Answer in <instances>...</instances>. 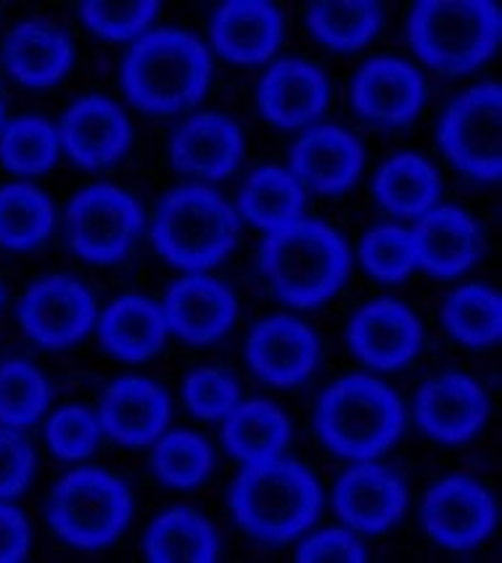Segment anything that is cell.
Returning a JSON list of instances; mask_svg holds the SVG:
<instances>
[{
	"label": "cell",
	"instance_id": "cell-36",
	"mask_svg": "<svg viewBox=\"0 0 502 563\" xmlns=\"http://www.w3.org/2000/svg\"><path fill=\"white\" fill-rule=\"evenodd\" d=\"M48 382L27 360L0 363V423L22 429L35 423L48 408Z\"/></svg>",
	"mask_w": 502,
	"mask_h": 563
},
{
	"label": "cell",
	"instance_id": "cell-6",
	"mask_svg": "<svg viewBox=\"0 0 502 563\" xmlns=\"http://www.w3.org/2000/svg\"><path fill=\"white\" fill-rule=\"evenodd\" d=\"M152 235L169 265L201 273L236 249L238 214L210 186H180L161 199Z\"/></svg>",
	"mask_w": 502,
	"mask_h": 563
},
{
	"label": "cell",
	"instance_id": "cell-25",
	"mask_svg": "<svg viewBox=\"0 0 502 563\" xmlns=\"http://www.w3.org/2000/svg\"><path fill=\"white\" fill-rule=\"evenodd\" d=\"M71 58H75V48H71L69 35L51 22L30 19L5 35V69L16 82L30 85V88L56 85L71 69Z\"/></svg>",
	"mask_w": 502,
	"mask_h": 563
},
{
	"label": "cell",
	"instance_id": "cell-20",
	"mask_svg": "<svg viewBox=\"0 0 502 563\" xmlns=\"http://www.w3.org/2000/svg\"><path fill=\"white\" fill-rule=\"evenodd\" d=\"M167 391L146 378H120L103 391L98 421L107 437L122 448H148L165 434L169 423Z\"/></svg>",
	"mask_w": 502,
	"mask_h": 563
},
{
	"label": "cell",
	"instance_id": "cell-13",
	"mask_svg": "<svg viewBox=\"0 0 502 563\" xmlns=\"http://www.w3.org/2000/svg\"><path fill=\"white\" fill-rule=\"evenodd\" d=\"M64 152L82 169H103L120 162L133 143L127 114L103 96H88L64 111L58 124Z\"/></svg>",
	"mask_w": 502,
	"mask_h": 563
},
{
	"label": "cell",
	"instance_id": "cell-18",
	"mask_svg": "<svg viewBox=\"0 0 502 563\" xmlns=\"http://www.w3.org/2000/svg\"><path fill=\"white\" fill-rule=\"evenodd\" d=\"M362 167L365 148L360 137L334 124L310 130L291 148V175L321 196L349 191Z\"/></svg>",
	"mask_w": 502,
	"mask_h": 563
},
{
	"label": "cell",
	"instance_id": "cell-4",
	"mask_svg": "<svg viewBox=\"0 0 502 563\" xmlns=\"http://www.w3.org/2000/svg\"><path fill=\"white\" fill-rule=\"evenodd\" d=\"M405 431L402 399L381 378L355 373L338 378L317 405V434L325 448L347 461L387 453Z\"/></svg>",
	"mask_w": 502,
	"mask_h": 563
},
{
	"label": "cell",
	"instance_id": "cell-42",
	"mask_svg": "<svg viewBox=\"0 0 502 563\" xmlns=\"http://www.w3.org/2000/svg\"><path fill=\"white\" fill-rule=\"evenodd\" d=\"M299 563H362L368 561V550L347 529H325L308 537L297 550Z\"/></svg>",
	"mask_w": 502,
	"mask_h": 563
},
{
	"label": "cell",
	"instance_id": "cell-43",
	"mask_svg": "<svg viewBox=\"0 0 502 563\" xmlns=\"http://www.w3.org/2000/svg\"><path fill=\"white\" fill-rule=\"evenodd\" d=\"M30 553V523L14 506L0 503V563H19Z\"/></svg>",
	"mask_w": 502,
	"mask_h": 563
},
{
	"label": "cell",
	"instance_id": "cell-10",
	"mask_svg": "<svg viewBox=\"0 0 502 563\" xmlns=\"http://www.w3.org/2000/svg\"><path fill=\"white\" fill-rule=\"evenodd\" d=\"M421 521L436 545L447 550H471L492 534L498 506L479 482L449 476L436 482L423 497Z\"/></svg>",
	"mask_w": 502,
	"mask_h": 563
},
{
	"label": "cell",
	"instance_id": "cell-41",
	"mask_svg": "<svg viewBox=\"0 0 502 563\" xmlns=\"http://www.w3.org/2000/svg\"><path fill=\"white\" fill-rule=\"evenodd\" d=\"M35 468L32 444L14 429H0V503L22 495Z\"/></svg>",
	"mask_w": 502,
	"mask_h": 563
},
{
	"label": "cell",
	"instance_id": "cell-7",
	"mask_svg": "<svg viewBox=\"0 0 502 563\" xmlns=\"http://www.w3.org/2000/svg\"><path fill=\"white\" fill-rule=\"evenodd\" d=\"M45 514L64 542L103 550L120 540L133 519V493L109 471L77 468L51 489Z\"/></svg>",
	"mask_w": 502,
	"mask_h": 563
},
{
	"label": "cell",
	"instance_id": "cell-32",
	"mask_svg": "<svg viewBox=\"0 0 502 563\" xmlns=\"http://www.w3.org/2000/svg\"><path fill=\"white\" fill-rule=\"evenodd\" d=\"M54 231V207L48 194L30 183L0 188V246L32 252Z\"/></svg>",
	"mask_w": 502,
	"mask_h": 563
},
{
	"label": "cell",
	"instance_id": "cell-31",
	"mask_svg": "<svg viewBox=\"0 0 502 563\" xmlns=\"http://www.w3.org/2000/svg\"><path fill=\"white\" fill-rule=\"evenodd\" d=\"M383 24V9L373 0H321L308 9V27L325 48L360 51Z\"/></svg>",
	"mask_w": 502,
	"mask_h": 563
},
{
	"label": "cell",
	"instance_id": "cell-45",
	"mask_svg": "<svg viewBox=\"0 0 502 563\" xmlns=\"http://www.w3.org/2000/svg\"><path fill=\"white\" fill-rule=\"evenodd\" d=\"M0 307H3V286H0Z\"/></svg>",
	"mask_w": 502,
	"mask_h": 563
},
{
	"label": "cell",
	"instance_id": "cell-11",
	"mask_svg": "<svg viewBox=\"0 0 502 563\" xmlns=\"http://www.w3.org/2000/svg\"><path fill=\"white\" fill-rule=\"evenodd\" d=\"M96 302L77 278L51 275L37 280L19 305V320L32 342L48 350H67L90 331Z\"/></svg>",
	"mask_w": 502,
	"mask_h": 563
},
{
	"label": "cell",
	"instance_id": "cell-24",
	"mask_svg": "<svg viewBox=\"0 0 502 563\" xmlns=\"http://www.w3.org/2000/svg\"><path fill=\"white\" fill-rule=\"evenodd\" d=\"M244 154V135L223 114H196L175 130L169 143L172 167L180 175L204 180H223L238 167Z\"/></svg>",
	"mask_w": 502,
	"mask_h": 563
},
{
	"label": "cell",
	"instance_id": "cell-17",
	"mask_svg": "<svg viewBox=\"0 0 502 563\" xmlns=\"http://www.w3.org/2000/svg\"><path fill=\"white\" fill-rule=\"evenodd\" d=\"M338 519L362 534H381L394 527L408 510V489L400 476L376 463L360 461L334 489Z\"/></svg>",
	"mask_w": 502,
	"mask_h": 563
},
{
	"label": "cell",
	"instance_id": "cell-3",
	"mask_svg": "<svg viewBox=\"0 0 502 563\" xmlns=\"http://www.w3.org/2000/svg\"><path fill=\"white\" fill-rule=\"evenodd\" d=\"M212 80V56L191 32L154 30L122 58V90L135 109L178 114L201 101Z\"/></svg>",
	"mask_w": 502,
	"mask_h": 563
},
{
	"label": "cell",
	"instance_id": "cell-39",
	"mask_svg": "<svg viewBox=\"0 0 502 563\" xmlns=\"http://www.w3.org/2000/svg\"><path fill=\"white\" fill-rule=\"evenodd\" d=\"M101 421L90 410L71 408L58 410L48 421L45 437H48L51 453L62 461H82V457L93 455L101 440Z\"/></svg>",
	"mask_w": 502,
	"mask_h": 563
},
{
	"label": "cell",
	"instance_id": "cell-2",
	"mask_svg": "<svg viewBox=\"0 0 502 563\" xmlns=\"http://www.w3.org/2000/svg\"><path fill=\"white\" fill-rule=\"evenodd\" d=\"M323 489L310 468L289 457L246 463L231 487V510L254 540L289 545L317 521Z\"/></svg>",
	"mask_w": 502,
	"mask_h": 563
},
{
	"label": "cell",
	"instance_id": "cell-9",
	"mask_svg": "<svg viewBox=\"0 0 502 563\" xmlns=\"http://www.w3.org/2000/svg\"><path fill=\"white\" fill-rule=\"evenodd\" d=\"M500 103L498 82L476 85L449 103L439 128V146L449 162L479 183H498L502 175Z\"/></svg>",
	"mask_w": 502,
	"mask_h": 563
},
{
	"label": "cell",
	"instance_id": "cell-21",
	"mask_svg": "<svg viewBox=\"0 0 502 563\" xmlns=\"http://www.w3.org/2000/svg\"><path fill=\"white\" fill-rule=\"evenodd\" d=\"M328 77L308 58H283L259 82V109L276 128L297 130L315 122L328 107Z\"/></svg>",
	"mask_w": 502,
	"mask_h": 563
},
{
	"label": "cell",
	"instance_id": "cell-19",
	"mask_svg": "<svg viewBox=\"0 0 502 563\" xmlns=\"http://www.w3.org/2000/svg\"><path fill=\"white\" fill-rule=\"evenodd\" d=\"M415 260L434 278H458L484 254V239L466 209L439 207L415 222Z\"/></svg>",
	"mask_w": 502,
	"mask_h": 563
},
{
	"label": "cell",
	"instance_id": "cell-40",
	"mask_svg": "<svg viewBox=\"0 0 502 563\" xmlns=\"http://www.w3.org/2000/svg\"><path fill=\"white\" fill-rule=\"evenodd\" d=\"M186 405L191 408L193 416L204 418V421H217L225 418L227 412L238 405L241 389L238 382L223 368H199L186 378L182 386Z\"/></svg>",
	"mask_w": 502,
	"mask_h": 563
},
{
	"label": "cell",
	"instance_id": "cell-27",
	"mask_svg": "<svg viewBox=\"0 0 502 563\" xmlns=\"http://www.w3.org/2000/svg\"><path fill=\"white\" fill-rule=\"evenodd\" d=\"M376 201L394 218H423L442 194V180L432 162L419 154H397L383 162L373 178Z\"/></svg>",
	"mask_w": 502,
	"mask_h": 563
},
{
	"label": "cell",
	"instance_id": "cell-29",
	"mask_svg": "<svg viewBox=\"0 0 502 563\" xmlns=\"http://www.w3.org/2000/svg\"><path fill=\"white\" fill-rule=\"evenodd\" d=\"M143 548L154 563H212L220 553L214 527L191 508H169L156 516Z\"/></svg>",
	"mask_w": 502,
	"mask_h": 563
},
{
	"label": "cell",
	"instance_id": "cell-26",
	"mask_svg": "<svg viewBox=\"0 0 502 563\" xmlns=\"http://www.w3.org/2000/svg\"><path fill=\"white\" fill-rule=\"evenodd\" d=\"M167 331L165 312L143 297L114 299L98 323L101 344L125 363H146L159 355L167 342Z\"/></svg>",
	"mask_w": 502,
	"mask_h": 563
},
{
	"label": "cell",
	"instance_id": "cell-22",
	"mask_svg": "<svg viewBox=\"0 0 502 563\" xmlns=\"http://www.w3.org/2000/svg\"><path fill=\"white\" fill-rule=\"evenodd\" d=\"M167 329L182 342L210 344L225 336L236 323V294L210 275H188L167 291L165 299Z\"/></svg>",
	"mask_w": 502,
	"mask_h": 563
},
{
	"label": "cell",
	"instance_id": "cell-28",
	"mask_svg": "<svg viewBox=\"0 0 502 563\" xmlns=\"http://www.w3.org/2000/svg\"><path fill=\"white\" fill-rule=\"evenodd\" d=\"M223 442L241 463L270 461L289 448L291 423L283 410L267 399H249L225 416Z\"/></svg>",
	"mask_w": 502,
	"mask_h": 563
},
{
	"label": "cell",
	"instance_id": "cell-34",
	"mask_svg": "<svg viewBox=\"0 0 502 563\" xmlns=\"http://www.w3.org/2000/svg\"><path fill=\"white\" fill-rule=\"evenodd\" d=\"M62 152L58 130L45 117H19L0 135V165L14 175H43Z\"/></svg>",
	"mask_w": 502,
	"mask_h": 563
},
{
	"label": "cell",
	"instance_id": "cell-8",
	"mask_svg": "<svg viewBox=\"0 0 502 563\" xmlns=\"http://www.w3.org/2000/svg\"><path fill=\"white\" fill-rule=\"evenodd\" d=\"M64 228L77 257L112 265L133 252L143 231V209L122 188L98 183L69 201Z\"/></svg>",
	"mask_w": 502,
	"mask_h": 563
},
{
	"label": "cell",
	"instance_id": "cell-16",
	"mask_svg": "<svg viewBox=\"0 0 502 563\" xmlns=\"http://www.w3.org/2000/svg\"><path fill=\"white\" fill-rule=\"evenodd\" d=\"M246 360L265 384L297 386L308 382L321 363V342L302 320L276 316L249 333Z\"/></svg>",
	"mask_w": 502,
	"mask_h": 563
},
{
	"label": "cell",
	"instance_id": "cell-5",
	"mask_svg": "<svg viewBox=\"0 0 502 563\" xmlns=\"http://www.w3.org/2000/svg\"><path fill=\"white\" fill-rule=\"evenodd\" d=\"M502 16L489 0H421L408 16L415 56L439 75H468L500 45Z\"/></svg>",
	"mask_w": 502,
	"mask_h": 563
},
{
	"label": "cell",
	"instance_id": "cell-12",
	"mask_svg": "<svg viewBox=\"0 0 502 563\" xmlns=\"http://www.w3.org/2000/svg\"><path fill=\"white\" fill-rule=\"evenodd\" d=\"M352 107L365 120L387 128H402L419 117L428 88L423 75L402 58H370L349 88Z\"/></svg>",
	"mask_w": 502,
	"mask_h": 563
},
{
	"label": "cell",
	"instance_id": "cell-30",
	"mask_svg": "<svg viewBox=\"0 0 502 563\" xmlns=\"http://www.w3.org/2000/svg\"><path fill=\"white\" fill-rule=\"evenodd\" d=\"M238 212L267 233L280 231L302 220L304 186L286 169L263 167L241 188Z\"/></svg>",
	"mask_w": 502,
	"mask_h": 563
},
{
	"label": "cell",
	"instance_id": "cell-15",
	"mask_svg": "<svg viewBox=\"0 0 502 563\" xmlns=\"http://www.w3.org/2000/svg\"><path fill=\"white\" fill-rule=\"evenodd\" d=\"M489 397L473 378L442 373L428 378L415 395V421L442 444H462L487 423Z\"/></svg>",
	"mask_w": 502,
	"mask_h": 563
},
{
	"label": "cell",
	"instance_id": "cell-38",
	"mask_svg": "<svg viewBox=\"0 0 502 563\" xmlns=\"http://www.w3.org/2000/svg\"><path fill=\"white\" fill-rule=\"evenodd\" d=\"M156 0H88L80 3L85 27L103 41L122 43L143 35L156 19Z\"/></svg>",
	"mask_w": 502,
	"mask_h": 563
},
{
	"label": "cell",
	"instance_id": "cell-1",
	"mask_svg": "<svg viewBox=\"0 0 502 563\" xmlns=\"http://www.w3.org/2000/svg\"><path fill=\"white\" fill-rule=\"evenodd\" d=\"M259 271L280 302L310 310L347 284L352 260L342 233L321 220H297L265 235Z\"/></svg>",
	"mask_w": 502,
	"mask_h": 563
},
{
	"label": "cell",
	"instance_id": "cell-35",
	"mask_svg": "<svg viewBox=\"0 0 502 563\" xmlns=\"http://www.w3.org/2000/svg\"><path fill=\"white\" fill-rule=\"evenodd\" d=\"M156 479L172 489L199 487L214 468L212 448L193 431H169L154 448Z\"/></svg>",
	"mask_w": 502,
	"mask_h": 563
},
{
	"label": "cell",
	"instance_id": "cell-23",
	"mask_svg": "<svg viewBox=\"0 0 502 563\" xmlns=\"http://www.w3.org/2000/svg\"><path fill=\"white\" fill-rule=\"evenodd\" d=\"M283 41V16L267 0H231L212 19L214 51L231 64L254 67L276 56Z\"/></svg>",
	"mask_w": 502,
	"mask_h": 563
},
{
	"label": "cell",
	"instance_id": "cell-14",
	"mask_svg": "<svg viewBox=\"0 0 502 563\" xmlns=\"http://www.w3.org/2000/svg\"><path fill=\"white\" fill-rule=\"evenodd\" d=\"M347 344L365 365L397 371L410 363L423 346L421 320L394 299H378L360 307L349 320Z\"/></svg>",
	"mask_w": 502,
	"mask_h": 563
},
{
	"label": "cell",
	"instance_id": "cell-44",
	"mask_svg": "<svg viewBox=\"0 0 502 563\" xmlns=\"http://www.w3.org/2000/svg\"><path fill=\"white\" fill-rule=\"evenodd\" d=\"M5 122V98H3V90H0V128H3Z\"/></svg>",
	"mask_w": 502,
	"mask_h": 563
},
{
	"label": "cell",
	"instance_id": "cell-37",
	"mask_svg": "<svg viewBox=\"0 0 502 563\" xmlns=\"http://www.w3.org/2000/svg\"><path fill=\"white\" fill-rule=\"evenodd\" d=\"M360 262L376 280L400 284L419 267L413 235H410L408 228L391 225V222L389 225H378L365 233V239L360 241Z\"/></svg>",
	"mask_w": 502,
	"mask_h": 563
},
{
	"label": "cell",
	"instance_id": "cell-33",
	"mask_svg": "<svg viewBox=\"0 0 502 563\" xmlns=\"http://www.w3.org/2000/svg\"><path fill=\"white\" fill-rule=\"evenodd\" d=\"M442 323L468 346L494 344L502 333L500 294L481 284L460 286L442 305Z\"/></svg>",
	"mask_w": 502,
	"mask_h": 563
}]
</instances>
